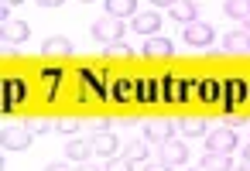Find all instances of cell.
I'll return each instance as SVG.
<instances>
[{
  "instance_id": "obj_13",
  "label": "cell",
  "mask_w": 250,
  "mask_h": 171,
  "mask_svg": "<svg viewBox=\"0 0 250 171\" xmlns=\"http://www.w3.org/2000/svg\"><path fill=\"white\" fill-rule=\"evenodd\" d=\"M93 140H96V154H100L103 161H110V157H117V154H120V140H117L110 130H106V133H96Z\"/></svg>"
},
{
  "instance_id": "obj_8",
  "label": "cell",
  "mask_w": 250,
  "mask_h": 171,
  "mask_svg": "<svg viewBox=\"0 0 250 171\" xmlns=\"http://www.w3.org/2000/svg\"><path fill=\"white\" fill-rule=\"evenodd\" d=\"M144 58H171L175 55V45L168 41V38H161V35H154V38H144Z\"/></svg>"
},
{
  "instance_id": "obj_16",
  "label": "cell",
  "mask_w": 250,
  "mask_h": 171,
  "mask_svg": "<svg viewBox=\"0 0 250 171\" xmlns=\"http://www.w3.org/2000/svg\"><path fill=\"white\" fill-rule=\"evenodd\" d=\"M124 157H130L134 164H144V161L151 157V140H127Z\"/></svg>"
},
{
  "instance_id": "obj_9",
  "label": "cell",
  "mask_w": 250,
  "mask_h": 171,
  "mask_svg": "<svg viewBox=\"0 0 250 171\" xmlns=\"http://www.w3.org/2000/svg\"><path fill=\"white\" fill-rule=\"evenodd\" d=\"M161 161H168V164H185L188 161V147H185V140H165L161 144Z\"/></svg>"
},
{
  "instance_id": "obj_24",
  "label": "cell",
  "mask_w": 250,
  "mask_h": 171,
  "mask_svg": "<svg viewBox=\"0 0 250 171\" xmlns=\"http://www.w3.org/2000/svg\"><path fill=\"white\" fill-rule=\"evenodd\" d=\"M89 130H93V133H106V130H110V120H106V116H93V120H89Z\"/></svg>"
},
{
  "instance_id": "obj_1",
  "label": "cell",
  "mask_w": 250,
  "mask_h": 171,
  "mask_svg": "<svg viewBox=\"0 0 250 171\" xmlns=\"http://www.w3.org/2000/svg\"><path fill=\"white\" fill-rule=\"evenodd\" d=\"M124 21L120 18H110V14H103L100 21H93V28H89V35L100 41V45H113V41H120L124 38Z\"/></svg>"
},
{
  "instance_id": "obj_30",
  "label": "cell",
  "mask_w": 250,
  "mask_h": 171,
  "mask_svg": "<svg viewBox=\"0 0 250 171\" xmlns=\"http://www.w3.org/2000/svg\"><path fill=\"white\" fill-rule=\"evenodd\" d=\"M76 171H106V168H93V164H83V168H76Z\"/></svg>"
},
{
  "instance_id": "obj_36",
  "label": "cell",
  "mask_w": 250,
  "mask_h": 171,
  "mask_svg": "<svg viewBox=\"0 0 250 171\" xmlns=\"http://www.w3.org/2000/svg\"><path fill=\"white\" fill-rule=\"evenodd\" d=\"M83 4H93V0H83Z\"/></svg>"
},
{
  "instance_id": "obj_29",
  "label": "cell",
  "mask_w": 250,
  "mask_h": 171,
  "mask_svg": "<svg viewBox=\"0 0 250 171\" xmlns=\"http://www.w3.org/2000/svg\"><path fill=\"white\" fill-rule=\"evenodd\" d=\"M151 4H154V11H158V7H171L175 0H151Z\"/></svg>"
},
{
  "instance_id": "obj_5",
  "label": "cell",
  "mask_w": 250,
  "mask_h": 171,
  "mask_svg": "<svg viewBox=\"0 0 250 171\" xmlns=\"http://www.w3.org/2000/svg\"><path fill=\"white\" fill-rule=\"evenodd\" d=\"M93 154H96V140H93V137H72V140H65V157H69V161L86 164Z\"/></svg>"
},
{
  "instance_id": "obj_34",
  "label": "cell",
  "mask_w": 250,
  "mask_h": 171,
  "mask_svg": "<svg viewBox=\"0 0 250 171\" xmlns=\"http://www.w3.org/2000/svg\"><path fill=\"white\" fill-rule=\"evenodd\" d=\"M188 171H206V168H202V164H199V168H188Z\"/></svg>"
},
{
  "instance_id": "obj_26",
  "label": "cell",
  "mask_w": 250,
  "mask_h": 171,
  "mask_svg": "<svg viewBox=\"0 0 250 171\" xmlns=\"http://www.w3.org/2000/svg\"><path fill=\"white\" fill-rule=\"evenodd\" d=\"M175 164H168V161H154V164H147L144 171H171Z\"/></svg>"
},
{
  "instance_id": "obj_27",
  "label": "cell",
  "mask_w": 250,
  "mask_h": 171,
  "mask_svg": "<svg viewBox=\"0 0 250 171\" xmlns=\"http://www.w3.org/2000/svg\"><path fill=\"white\" fill-rule=\"evenodd\" d=\"M45 171H76V168H69V164H65V161H52V164H48V168H45Z\"/></svg>"
},
{
  "instance_id": "obj_28",
  "label": "cell",
  "mask_w": 250,
  "mask_h": 171,
  "mask_svg": "<svg viewBox=\"0 0 250 171\" xmlns=\"http://www.w3.org/2000/svg\"><path fill=\"white\" fill-rule=\"evenodd\" d=\"M42 7H59V4H65V0H38Z\"/></svg>"
},
{
  "instance_id": "obj_15",
  "label": "cell",
  "mask_w": 250,
  "mask_h": 171,
  "mask_svg": "<svg viewBox=\"0 0 250 171\" xmlns=\"http://www.w3.org/2000/svg\"><path fill=\"white\" fill-rule=\"evenodd\" d=\"M42 55H72V41L62 35H52L42 41Z\"/></svg>"
},
{
  "instance_id": "obj_6",
  "label": "cell",
  "mask_w": 250,
  "mask_h": 171,
  "mask_svg": "<svg viewBox=\"0 0 250 171\" xmlns=\"http://www.w3.org/2000/svg\"><path fill=\"white\" fill-rule=\"evenodd\" d=\"M130 28L137 31V35H144V38H154V31H161V14L151 7V11H141L134 21H130Z\"/></svg>"
},
{
  "instance_id": "obj_7",
  "label": "cell",
  "mask_w": 250,
  "mask_h": 171,
  "mask_svg": "<svg viewBox=\"0 0 250 171\" xmlns=\"http://www.w3.org/2000/svg\"><path fill=\"white\" fill-rule=\"evenodd\" d=\"M175 127H178V123H171V120H147V123H144V140L165 144V140L175 137Z\"/></svg>"
},
{
  "instance_id": "obj_17",
  "label": "cell",
  "mask_w": 250,
  "mask_h": 171,
  "mask_svg": "<svg viewBox=\"0 0 250 171\" xmlns=\"http://www.w3.org/2000/svg\"><path fill=\"white\" fill-rule=\"evenodd\" d=\"M223 11H226V18H233V21H250V0H223Z\"/></svg>"
},
{
  "instance_id": "obj_23",
  "label": "cell",
  "mask_w": 250,
  "mask_h": 171,
  "mask_svg": "<svg viewBox=\"0 0 250 171\" xmlns=\"http://www.w3.org/2000/svg\"><path fill=\"white\" fill-rule=\"evenodd\" d=\"M55 130H62V133H76V130H79V120H76V116H62V120H55Z\"/></svg>"
},
{
  "instance_id": "obj_12",
  "label": "cell",
  "mask_w": 250,
  "mask_h": 171,
  "mask_svg": "<svg viewBox=\"0 0 250 171\" xmlns=\"http://www.w3.org/2000/svg\"><path fill=\"white\" fill-rule=\"evenodd\" d=\"M106 14H110V18H120V21H124V18L134 21L141 11H137V0H106Z\"/></svg>"
},
{
  "instance_id": "obj_32",
  "label": "cell",
  "mask_w": 250,
  "mask_h": 171,
  "mask_svg": "<svg viewBox=\"0 0 250 171\" xmlns=\"http://www.w3.org/2000/svg\"><path fill=\"white\" fill-rule=\"evenodd\" d=\"M4 4H7V7H18V4H24V0H4Z\"/></svg>"
},
{
  "instance_id": "obj_18",
  "label": "cell",
  "mask_w": 250,
  "mask_h": 171,
  "mask_svg": "<svg viewBox=\"0 0 250 171\" xmlns=\"http://www.w3.org/2000/svg\"><path fill=\"white\" fill-rule=\"evenodd\" d=\"M202 168H206V171H233V161H229V154H212V151H206V154H202Z\"/></svg>"
},
{
  "instance_id": "obj_19",
  "label": "cell",
  "mask_w": 250,
  "mask_h": 171,
  "mask_svg": "<svg viewBox=\"0 0 250 171\" xmlns=\"http://www.w3.org/2000/svg\"><path fill=\"white\" fill-rule=\"evenodd\" d=\"M178 127H182V133H185V137H206V133H209V130H206V123H202V120H195V116H192V120H182Z\"/></svg>"
},
{
  "instance_id": "obj_4",
  "label": "cell",
  "mask_w": 250,
  "mask_h": 171,
  "mask_svg": "<svg viewBox=\"0 0 250 171\" xmlns=\"http://www.w3.org/2000/svg\"><path fill=\"white\" fill-rule=\"evenodd\" d=\"M182 38H185V45H192V48H209L212 38H216V31H212L209 21H192V24H185Z\"/></svg>"
},
{
  "instance_id": "obj_35",
  "label": "cell",
  "mask_w": 250,
  "mask_h": 171,
  "mask_svg": "<svg viewBox=\"0 0 250 171\" xmlns=\"http://www.w3.org/2000/svg\"><path fill=\"white\" fill-rule=\"evenodd\" d=\"M236 171H250V164H243V168H236Z\"/></svg>"
},
{
  "instance_id": "obj_33",
  "label": "cell",
  "mask_w": 250,
  "mask_h": 171,
  "mask_svg": "<svg viewBox=\"0 0 250 171\" xmlns=\"http://www.w3.org/2000/svg\"><path fill=\"white\" fill-rule=\"evenodd\" d=\"M243 31H247V35H250V21H243Z\"/></svg>"
},
{
  "instance_id": "obj_2",
  "label": "cell",
  "mask_w": 250,
  "mask_h": 171,
  "mask_svg": "<svg viewBox=\"0 0 250 171\" xmlns=\"http://www.w3.org/2000/svg\"><path fill=\"white\" fill-rule=\"evenodd\" d=\"M4 151H28L35 133L28 130V123H4Z\"/></svg>"
},
{
  "instance_id": "obj_3",
  "label": "cell",
  "mask_w": 250,
  "mask_h": 171,
  "mask_svg": "<svg viewBox=\"0 0 250 171\" xmlns=\"http://www.w3.org/2000/svg\"><path fill=\"white\" fill-rule=\"evenodd\" d=\"M236 130L233 127H216V130H209L206 133V151H212V154H229V151H236Z\"/></svg>"
},
{
  "instance_id": "obj_14",
  "label": "cell",
  "mask_w": 250,
  "mask_h": 171,
  "mask_svg": "<svg viewBox=\"0 0 250 171\" xmlns=\"http://www.w3.org/2000/svg\"><path fill=\"white\" fill-rule=\"evenodd\" d=\"M0 31H4V41H11V45H24V41L31 38L28 21H11L7 28H0Z\"/></svg>"
},
{
  "instance_id": "obj_31",
  "label": "cell",
  "mask_w": 250,
  "mask_h": 171,
  "mask_svg": "<svg viewBox=\"0 0 250 171\" xmlns=\"http://www.w3.org/2000/svg\"><path fill=\"white\" fill-rule=\"evenodd\" d=\"M243 161H247V164H250V144H247V147H243Z\"/></svg>"
},
{
  "instance_id": "obj_11",
  "label": "cell",
  "mask_w": 250,
  "mask_h": 171,
  "mask_svg": "<svg viewBox=\"0 0 250 171\" xmlns=\"http://www.w3.org/2000/svg\"><path fill=\"white\" fill-rule=\"evenodd\" d=\"M223 52L226 55H247L250 52V35L247 31H229L223 38Z\"/></svg>"
},
{
  "instance_id": "obj_10",
  "label": "cell",
  "mask_w": 250,
  "mask_h": 171,
  "mask_svg": "<svg viewBox=\"0 0 250 171\" xmlns=\"http://www.w3.org/2000/svg\"><path fill=\"white\" fill-rule=\"evenodd\" d=\"M168 11H171V18H175L178 24H192V21H199V4H195V0H175Z\"/></svg>"
},
{
  "instance_id": "obj_20",
  "label": "cell",
  "mask_w": 250,
  "mask_h": 171,
  "mask_svg": "<svg viewBox=\"0 0 250 171\" xmlns=\"http://www.w3.org/2000/svg\"><path fill=\"white\" fill-rule=\"evenodd\" d=\"M52 127H55V123H52V120H45V116H31V120H28V130H31L35 137H38V133H48Z\"/></svg>"
},
{
  "instance_id": "obj_25",
  "label": "cell",
  "mask_w": 250,
  "mask_h": 171,
  "mask_svg": "<svg viewBox=\"0 0 250 171\" xmlns=\"http://www.w3.org/2000/svg\"><path fill=\"white\" fill-rule=\"evenodd\" d=\"M243 123H247V116H243V113H229V116H226V127H233V130H240Z\"/></svg>"
},
{
  "instance_id": "obj_21",
  "label": "cell",
  "mask_w": 250,
  "mask_h": 171,
  "mask_svg": "<svg viewBox=\"0 0 250 171\" xmlns=\"http://www.w3.org/2000/svg\"><path fill=\"white\" fill-rule=\"evenodd\" d=\"M106 171H134V161H130V157H124V154H117V157H110V161H106Z\"/></svg>"
},
{
  "instance_id": "obj_22",
  "label": "cell",
  "mask_w": 250,
  "mask_h": 171,
  "mask_svg": "<svg viewBox=\"0 0 250 171\" xmlns=\"http://www.w3.org/2000/svg\"><path fill=\"white\" fill-rule=\"evenodd\" d=\"M106 55H113V58H130L134 52H130L127 41H113V45H106Z\"/></svg>"
}]
</instances>
